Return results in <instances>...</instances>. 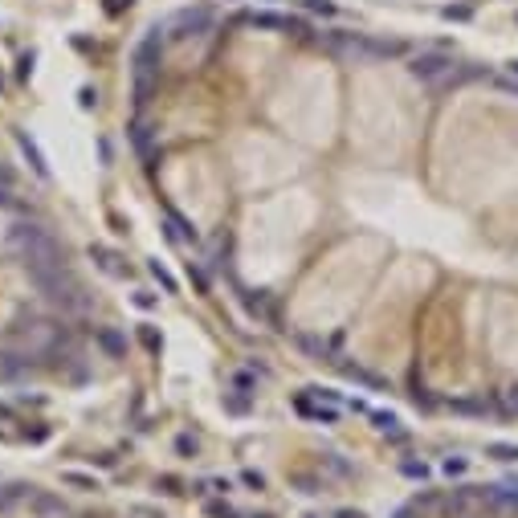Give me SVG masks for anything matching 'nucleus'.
Masks as SVG:
<instances>
[{
    "instance_id": "1",
    "label": "nucleus",
    "mask_w": 518,
    "mask_h": 518,
    "mask_svg": "<svg viewBox=\"0 0 518 518\" xmlns=\"http://www.w3.org/2000/svg\"><path fill=\"white\" fill-rule=\"evenodd\" d=\"M8 241L21 249L29 274H61V269H66L61 245L45 233L41 224H12V229H8Z\"/></svg>"
},
{
    "instance_id": "2",
    "label": "nucleus",
    "mask_w": 518,
    "mask_h": 518,
    "mask_svg": "<svg viewBox=\"0 0 518 518\" xmlns=\"http://www.w3.org/2000/svg\"><path fill=\"white\" fill-rule=\"evenodd\" d=\"M33 278V286L41 290V298L49 306H57V310H66V314H74V310H86L90 306V294L86 286L70 274V269H61V274H29Z\"/></svg>"
},
{
    "instance_id": "3",
    "label": "nucleus",
    "mask_w": 518,
    "mask_h": 518,
    "mask_svg": "<svg viewBox=\"0 0 518 518\" xmlns=\"http://www.w3.org/2000/svg\"><path fill=\"white\" fill-rule=\"evenodd\" d=\"M449 70H453V57H449V53H421V57H412V61H408V74H412V78H421V82L445 78Z\"/></svg>"
},
{
    "instance_id": "4",
    "label": "nucleus",
    "mask_w": 518,
    "mask_h": 518,
    "mask_svg": "<svg viewBox=\"0 0 518 518\" xmlns=\"http://www.w3.org/2000/svg\"><path fill=\"white\" fill-rule=\"evenodd\" d=\"M90 261H94L106 278H127V274H131V265L123 261V253H119V249H111V245H102V241H94V245H90Z\"/></svg>"
},
{
    "instance_id": "5",
    "label": "nucleus",
    "mask_w": 518,
    "mask_h": 518,
    "mask_svg": "<svg viewBox=\"0 0 518 518\" xmlns=\"http://www.w3.org/2000/svg\"><path fill=\"white\" fill-rule=\"evenodd\" d=\"M294 412L306 416V421H314V425H335V421H339V408H335V404H318V400H310L306 392L294 400Z\"/></svg>"
},
{
    "instance_id": "6",
    "label": "nucleus",
    "mask_w": 518,
    "mask_h": 518,
    "mask_svg": "<svg viewBox=\"0 0 518 518\" xmlns=\"http://www.w3.org/2000/svg\"><path fill=\"white\" fill-rule=\"evenodd\" d=\"M94 343H98V351H102L106 359H127V335L115 331V327H98V331H94Z\"/></svg>"
},
{
    "instance_id": "7",
    "label": "nucleus",
    "mask_w": 518,
    "mask_h": 518,
    "mask_svg": "<svg viewBox=\"0 0 518 518\" xmlns=\"http://www.w3.org/2000/svg\"><path fill=\"white\" fill-rule=\"evenodd\" d=\"M164 233H168V241H188V245H196V224L192 220H184V216L175 213V209H168L164 213Z\"/></svg>"
},
{
    "instance_id": "8",
    "label": "nucleus",
    "mask_w": 518,
    "mask_h": 518,
    "mask_svg": "<svg viewBox=\"0 0 518 518\" xmlns=\"http://www.w3.org/2000/svg\"><path fill=\"white\" fill-rule=\"evenodd\" d=\"M29 367H33V355H29V351H21V347H17V351L0 347V376H4V380H17V376L29 372Z\"/></svg>"
},
{
    "instance_id": "9",
    "label": "nucleus",
    "mask_w": 518,
    "mask_h": 518,
    "mask_svg": "<svg viewBox=\"0 0 518 518\" xmlns=\"http://www.w3.org/2000/svg\"><path fill=\"white\" fill-rule=\"evenodd\" d=\"M481 502H494V506H518V477H506L498 486H481Z\"/></svg>"
},
{
    "instance_id": "10",
    "label": "nucleus",
    "mask_w": 518,
    "mask_h": 518,
    "mask_svg": "<svg viewBox=\"0 0 518 518\" xmlns=\"http://www.w3.org/2000/svg\"><path fill=\"white\" fill-rule=\"evenodd\" d=\"M17 147H21V155L29 160V168H33V175L37 180H49V164H45V155H41V147L25 135V131H17Z\"/></svg>"
},
{
    "instance_id": "11",
    "label": "nucleus",
    "mask_w": 518,
    "mask_h": 518,
    "mask_svg": "<svg viewBox=\"0 0 518 518\" xmlns=\"http://www.w3.org/2000/svg\"><path fill=\"white\" fill-rule=\"evenodd\" d=\"M249 25H253V29H278V33H303V25H298V21L278 17V12H253V17H249Z\"/></svg>"
},
{
    "instance_id": "12",
    "label": "nucleus",
    "mask_w": 518,
    "mask_h": 518,
    "mask_svg": "<svg viewBox=\"0 0 518 518\" xmlns=\"http://www.w3.org/2000/svg\"><path fill=\"white\" fill-rule=\"evenodd\" d=\"M29 506H33V515L37 518H66V502L61 498H53V494H29Z\"/></svg>"
},
{
    "instance_id": "13",
    "label": "nucleus",
    "mask_w": 518,
    "mask_h": 518,
    "mask_svg": "<svg viewBox=\"0 0 518 518\" xmlns=\"http://www.w3.org/2000/svg\"><path fill=\"white\" fill-rule=\"evenodd\" d=\"M33 494V486H25V481H8V486H0V515H8L17 502H25Z\"/></svg>"
},
{
    "instance_id": "14",
    "label": "nucleus",
    "mask_w": 518,
    "mask_h": 518,
    "mask_svg": "<svg viewBox=\"0 0 518 518\" xmlns=\"http://www.w3.org/2000/svg\"><path fill=\"white\" fill-rule=\"evenodd\" d=\"M61 486H70V490H82V494H94V490H98V477H94V474H82V470H61Z\"/></svg>"
},
{
    "instance_id": "15",
    "label": "nucleus",
    "mask_w": 518,
    "mask_h": 518,
    "mask_svg": "<svg viewBox=\"0 0 518 518\" xmlns=\"http://www.w3.org/2000/svg\"><path fill=\"white\" fill-rule=\"evenodd\" d=\"M245 310L253 314V318H274V310H269V294H261V290H245Z\"/></svg>"
},
{
    "instance_id": "16",
    "label": "nucleus",
    "mask_w": 518,
    "mask_h": 518,
    "mask_svg": "<svg viewBox=\"0 0 518 518\" xmlns=\"http://www.w3.org/2000/svg\"><path fill=\"white\" fill-rule=\"evenodd\" d=\"M372 425H376L380 432H388V437H396V441L408 437V432L400 429V416H396V412H372Z\"/></svg>"
},
{
    "instance_id": "17",
    "label": "nucleus",
    "mask_w": 518,
    "mask_h": 518,
    "mask_svg": "<svg viewBox=\"0 0 518 518\" xmlns=\"http://www.w3.org/2000/svg\"><path fill=\"white\" fill-rule=\"evenodd\" d=\"M147 274H151V278H155V282L164 286V294H175V290H180V282H175L172 274H168V265H164L160 258H151V261H147Z\"/></svg>"
},
{
    "instance_id": "18",
    "label": "nucleus",
    "mask_w": 518,
    "mask_h": 518,
    "mask_svg": "<svg viewBox=\"0 0 518 518\" xmlns=\"http://www.w3.org/2000/svg\"><path fill=\"white\" fill-rule=\"evenodd\" d=\"M172 25H184V29H209V8H184V12H175Z\"/></svg>"
},
{
    "instance_id": "19",
    "label": "nucleus",
    "mask_w": 518,
    "mask_h": 518,
    "mask_svg": "<svg viewBox=\"0 0 518 518\" xmlns=\"http://www.w3.org/2000/svg\"><path fill=\"white\" fill-rule=\"evenodd\" d=\"M139 343L147 347L151 355H160V351H164V335H160L151 323H139Z\"/></svg>"
},
{
    "instance_id": "20",
    "label": "nucleus",
    "mask_w": 518,
    "mask_h": 518,
    "mask_svg": "<svg viewBox=\"0 0 518 518\" xmlns=\"http://www.w3.org/2000/svg\"><path fill=\"white\" fill-rule=\"evenodd\" d=\"M486 457H494V461H518V445L494 441V445H486Z\"/></svg>"
},
{
    "instance_id": "21",
    "label": "nucleus",
    "mask_w": 518,
    "mask_h": 518,
    "mask_svg": "<svg viewBox=\"0 0 518 518\" xmlns=\"http://www.w3.org/2000/svg\"><path fill=\"white\" fill-rule=\"evenodd\" d=\"M400 474L412 477V481H429V466L416 461V457H404V461H400Z\"/></svg>"
},
{
    "instance_id": "22",
    "label": "nucleus",
    "mask_w": 518,
    "mask_h": 518,
    "mask_svg": "<svg viewBox=\"0 0 518 518\" xmlns=\"http://www.w3.org/2000/svg\"><path fill=\"white\" fill-rule=\"evenodd\" d=\"M188 278H192V286H196V294H209L213 286H209V274L196 265V261H188Z\"/></svg>"
},
{
    "instance_id": "23",
    "label": "nucleus",
    "mask_w": 518,
    "mask_h": 518,
    "mask_svg": "<svg viewBox=\"0 0 518 518\" xmlns=\"http://www.w3.org/2000/svg\"><path fill=\"white\" fill-rule=\"evenodd\" d=\"M233 392H237V396H253V392H258V380H253L249 372H237V376H233Z\"/></svg>"
},
{
    "instance_id": "24",
    "label": "nucleus",
    "mask_w": 518,
    "mask_h": 518,
    "mask_svg": "<svg viewBox=\"0 0 518 518\" xmlns=\"http://www.w3.org/2000/svg\"><path fill=\"white\" fill-rule=\"evenodd\" d=\"M306 396H310V400H318V404H339V392H335V388H323V384H310Z\"/></svg>"
},
{
    "instance_id": "25",
    "label": "nucleus",
    "mask_w": 518,
    "mask_h": 518,
    "mask_svg": "<svg viewBox=\"0 0 518 518\" xmlns=\"http://www.w3.org/2000/svg\"><path fill=\"white\" fill-rule=\"evenodd\" d=\"M196 449H200V441H196V437H188V432H180V437H175V453H180V457H196Z\"/></svg>"
},
{
    "instance_id": "26",
    "label": "nucleus",
    "mask_w": 518,
    "mask_h": 518,
    "mask_svg": "<svg viewBox=\"0 0 518 518\" xmlns=\"http://www.w3.org/2000/svg\"><path fill=\"white\" fill-rule=\"evenodd\" d=\"M204 515H209V518H245L241 510H233L229 502H209V506H204Z\"/></svg>"
},
{
    "instance_id": "27",
    "label": "nucleus",
    "mask_w": 518,
    "mask_h": 518,
    "mask_svg": "<svg viewBox=\"0 0 518 518\" xmlns=\"http://www.w3.org/2000/svg\"><path fill=\"white\" fill-rule=\"evenodd\" d=\"M303 8L306 12H323V17H335V12H339L335 0H303Z\"/></svg>"
},
{
    "instance_id": "28",
    "label": "nucleus",
    "mask_w": 518,
    "mask_h": 518,
    "mask_svg": "<svg viewBox=\"0 0 518 518\" xmlns=\"http://www.w3.org/2000/svg\"><path fill=\"white\" fill-rule=\"evenodd\" d=\"M224 412L245 416V412H249V396H224Z\"/></svg>"
},
{
    "instance_id": "29",
    "label": "nucleus",
    "mask_w": 518,
    "mask_h": 518,
    "mask_svg": "<svg viewBox=\"0 0 518 518\" xmlns=\"http://www.w3.org/2000/svg\"><path fill=\"white\" fill-rule=\"evenodd\" d=\"M290 481H294V486H303V494H323V481H318V477H310V474H294Z\"/></svg>"
},
{
    "instance_id": "30",
    "label": "nucleus",
    "mask_w": 518,
    "mask_h": 518,
    "mask_svg": "<svg viewBox=\"0 0 518 518\" xmlns=\"http://www.w3.org/2000/svg\"><path fill=\"white\" fill-rule=\"evenodd\" d=\"M441 470H445V477H461L466 470H470V461H466V457H445Z\"/></svg>"
},
{
    "instance_id": "31",
    "label": "nucleus",
    "mask_w": 518,
    "mask_h": 518,
    "mask_svg": "<svg viewBox=\"0 0 518 518\" xmlns=\"http://www.w3.org/2000/svg\"><path fill=\"white\" fill-rule=\"evenodd\" d=\"M131 303L139 306V310H155V306H160V298H155L151 290H135V294H131Z\"/></svg>"
},
{
    "instance_id": "32",
    "label": "nucleus",
    "mask_w": 518,
    "mask_h": 518,
    "mask_svg": "<svg viewBox=\"0 0 518 518\" xmlns=\"http://www.w3.org/2000/svg\"><path fill=\"white\" fill-rule=\"evenodd\" d=\"M200 486H204V490H213V494H229V490H233V481H229V477H213V481H200Z\"/></svg>"
},
{
    "instance_id": "33",
    "label": "nucleus",
    "mask_w": 518,
    "mask_h": 518,
    "mask_svg": "<svg viewBox=\"0 0 518 518\" xmlns=\"http://www.w3.org/2000/svg\"><path fill=\"white\" fill-rule=\"evenodd\" d=\"M241 481H245L249 490H265V477H261L258 470H245V474H241Z\"/></svg>"
},
{
    "instance_id": "34",
    "label": "nucleus",
    "mask_w": 518,
    "mask_h": 518,
    "mask_svg": "<svg viewBox=\"0 0 518 518\" xmlns=\"http://www.w3.org/2000/svg\"><path fill=\"white\" fill-rule=\"evenodd\" d=\"M160 486H164V490H168V494H184V490H180V477H160Z\"/></svg>"
},
{
    "instance_id": "35",
    "label": "nucleus",
    "mask_w": 518,
    "mask_h": 518,
    "mask_svg": "<svg viewBox=\"0 0 518 518\" xmlns=\"http://www.w3.org/2000/svg\"><path fill=\"white\" fill-rule=\"evenodd\" d=\"M78 102H82V106H86V111H90V106L98 102V94H94V90H90V86H82V94H78Z\"/></svg>"
},
{
    "instance_id": "36",
    "label": "nucleus",
    "mask_w": 518,
    "mask_h": 518,
    "mask_svg": "<svg viewBox=\"0 0 518 518\" xmlns=\"http://www.w3.org/2000/svg\"><path fill=\"white\" fill-rule=\"evenodd\" d=\"M123 8H131V0H106V12H111V17L123 12Z\"/></svg>"
},
{
    "instance_id": "37",
    "label": "nucleus",
    "mask_w": 518,
    "mask_h": 518,
    "mask_svg": "<svg viewBox=\"0 0 518 518\" xmlns=\"http://www.w3.org/2000/svg\"><path fill=\"white\" fill-rule=\"evenodd\" d=\"M392 518H421V515H416V506H400Z\"/></svg>"
},
{
    "instance_id": "38",
    "label": "nucleus",
    "mask_w": 518,
    "mask_h": 518,
    "mask_svg": "<svg viewBox=\"0 0 518 518\" xmlns=\"http://www.w3.org/2000/svg\"><path fill=\"white\" fill-rule=\"evenodd\" d=\"M506 408H515L518 412V388H506Z\"/></svg>"
},
{
    "instance_id": "39",
    "label": "nucleus",
    "mask_w": 518,
    "mask_h": 518,
    "mask_svg": "<svg viewBox=\"0 0 518 518\" xmlns=\"http://www.w3.org/2000/svg\"><path fill=\"white\" fill-rule=\"evenodd\" d=\"M335 518H363V515H359V510H339Z\"/></svg>"
},
{
    "instance_id": "40",
    "label": "nucleus",
    "mask_w": 518,
    "mask_h": 518,
    "mask_svg": "<svg viewBox=\"0 0 518 518\" xmlns=\"http://www.w3.org/2000/svg\"><path fill=\"white\" fill-rule=\"evenodd\" d=\"M0 416H4V421H8V416H12V408H4V404H0Z\"/></svg>"
},
{
    "instance_id": "41",
    "label": "nucleus",
    "mask_w": 518,
    "mask_h": 518,
    "mask_svg": "<svg viewBox=\"0 0 518 518\" xmlns=\"http://www.w3.org/2000/svg\"><path fill=\"white\" fill-rule=\"evenodd\" d=\"M310 518H314V515H310Z\"/></svg>"
}]
</instances>
